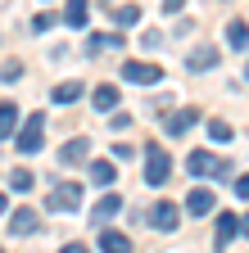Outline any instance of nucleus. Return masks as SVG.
<instances>
[{"label": "nucleus", "instance_id": "4", "mask_svg": "<svg viewBox=\"0 0 249 253\" xmlns=\"http://www.w3.org/2000/svg\"><path fill=\"white\" fill-rule=\"evenodd\" d=\"M118 73H122V82H132V86H159L163 82V68H154V63H145V59H127Z\"/></svg>", "mask_w": 249, "mask_h": 253}, {"label": "nucleus", "instance_id": "29", "mask_svg": "<svg viewBox=\"0 0 249 253\" xmlns=\"http://www.w3.org/2000/svg\"><path fill=\"white\" fill-rule=\"evenodd\" d=\"M186 9V0H163V14H181Z\"/></svg>", "mask_w": 249, "mask_h": 253}, {"label": "nucleus", "instance_id": "2", "mask_svg": "<svg viewBox=\"0 0 249 253\" xmlns=\"http://www.w3.org/2000/svg\"><path fill=\"white\" fill-rule=\"evenodd\" d=\"M46 208L50 212H77L82 208V181H59V185H50Z\"/></svg>", "mask_w": 249, "mask_h": 253}, {"label": "nucleus", "instance_id": "15", "mask_svg": "<svg viewBox=\"0 0 249 253\" xmlns=\"http://www.w3.org/2000/svg\"><path fill=\"white\" fill-rule=\"evenodd\" d=\"M96 244H100L104 253H122V249H132V240H127V235H122V231H109V226L100 231V240H96Z\"/></svg>", "mask_w": 249, "mask_h": 253}, {"label": "nucleus", "instance_id": "30", "mask_svg": "<svg viewBox=\"0 0 249 253\" xmlns=\"http://www.w3.org/2000/svg\"><path fill=\"white\" fill-rule=\"evenodd\" d=\"M245 235H249V212H245Z\"/></svg>", "mask_w": 249, "mask_h": 253}, {"label": "nucleus", "instance_id": "11", "mask_svg": "<svg viewBox=\"0 0 249 253\" xmlns=\"http://www.w3.org/2000/svg\"><path fill=\"white\" fill-rule=\"evenodd\" d=\"M195 118H199L195 109H177V113H168V122H163V126H168V136H186V131L195 126Z\"/></svg>", "mask_w": 249, "mask_h": 253}, {"label": "nucleus", "instance_id": "9", "mask_svg": "<svg viewBox=\"0 0 249 253\" xmlns=\"http://www.w3.org/2000/svg\"><path fill=\"white\" fill-rule=\"evenodd\" d=\"M41 231V217L32 212V208H18L14 217H9V235L18 240V235H37Z\"/></svg>", "mask_w": 249, "mask_h": 253}, {"label": "nucleus", "instance_id": "1", "mask_svg": "<svg viewBox=\"0 0 249 253\" xmlns=\"http://www.w3.org/2000/svg\"><path fill=\"white\" fill-rule=\"evenodd\" d=\"M186 172L199 176V181H222V176H231V163L217 158V154H208V149H195L191 158H186Z\"/></svg>", "mask_w": 249, "mask_h": 253}, {"label": "nucleus", "instance_id": "7", "mask_svg": "<svg viewBox=\"0 0 249 253\" xmlns=\"http://www.w3.org/2000/svg\"><path fill=\"white\" fill-rule=\"evenodd\" d=\"M245 231V217H236V212H217V231H213V244L217 249H227L236 235Z\"/></svg>", "mask_w": 249, "mask_h": 253}, {"label": "nucleus", "instance_id": "8", "mask_svg": "<svg viewBox=\"0 0 249 253\" xmlns=\"http://www.w3.org/2000/svg\"><path fill=\"white\" fill-rule=\"evenodd\" d=\"M213 208H217V195L208 185H195L191 195H186V212H191V217H208Z\"/></svg>", "mask_w": 249, "mask_h": 253}, {"label": "nucleus", "instance_id": "6", "mask_svg": "<svg viewBox=\"0 0 249 253\" xmlns=\"http://www.w3.org/2000/svg\"><path fill=\"white\" fill-rule=\"evenodd\" d=\"M145 221H149L154 231H163V235H172V231H177V221H181V208L163 199V204H154V208H149V217H145Z\"/></svg>", "mask_w": 249, "mask_h": 253}, {"label": "nucleus", "instance_id": "16", "mask_svg": "<svg viewBox=\"0 0 249 253\" xmlns=\"http://www.w3.org/2000/svg\"><path fill=\"white\" fill-rule=\"evenodd\" d=\"M91 100H96L100 113H113L118 109V86H96V90H91Z\"/></svg>", "mask_w": 249, "mask_h": 253}, {"label": "nucleus", "instance_id": "3", "mask_svg": "<svg viewBox=\"0 0 249 253\" xmlns=\"http://www.w3.org/2000/svg\"><path fill=\"white\" fill-rule=\"evenodd\" d=\"M172 176V158L163 154V145H145V185H168Z\"/></svg>", "mask_w": 249, "mask_h": 253}, {"label": "nucleus", "instance_id": "19", "mask_svg": "<svg viewBox=\"0 0 249 253\" xmlns=\"http://www.w3.org/2000/svg\"><path fill=\"white\" fill-rule=\"evenodd\" d=\"M86 154H91V140H68L64 149H59V158H64V163H82Z\"/></svg>", "mask_w": 249, "mask_h": 253}, {"label": "nucleus", "instance_id": "26", "mask_svg": "<svg viewBox=\"0 0 249 253\" xmlns=\"http://www.w3.org/2000/svg\"><path fill=\"white\" fill-rule=\"evenodd\" d=\"M50 27H54L50 14H37V18H32V32H50Z\"/></svg>", "mask_w": 249, "mask_h": 253}, {"label": "nucleus", "instance_id": "31", "mask_svg": "<svg viewBox=\"0 0 249 253\" xmlns=\"http://www.w3.org/2000/svg\"><path fill=\"white\" fill-rule=\"evenodd\" d=\"M245 82H249V68H245Z\"/></svg>", "mask_w": 249, "mask_h": 253}, {"label": "nucleus", "instance_id": "20", "mask_svg": "<svg viewBox=\"0 0 249 253\" xmlns=\"http://www.w3.org/2000/svg\"><path fill=\"white\" fill-rule=\"evenodd\" d=\"M64 23L68 27H86V0H68L64 5Z\"/></svg>", "mask_w": 249, "mask_h": 253}, {"label": "nucleus", "instance_id": "14", "mask_svg": "<svg viewBox=\"0 0 249 253\" xmlns=\"http://www.w3.org/2000/svg\"><path fill=\"white\" fill-rule=\"evenodd\" d=\"M122 45V32H100V37H86V54H100V50H118Z\"/></svg>", "mask_w": 249, "mask_h": 253}, {"label": "nucleus", "instance_id": "23", "mask_svg": "<svg viewBox=\"0 0 249 253\" xmlns=\"http://www.w3.org/2000/svg\"><path fill=\"white\" fill-rule=\"evenodd\" d=\"M113 23H118V27H136V23H141V5H118V9H113Z\"/></svg>", "mask_w": 249, "mask_h": 253}, {"label": "nucleus", "instance_id": "17", "mask_svg": "<svg viewBox=\"0 0 249 253\" xmlns=\"http://www.w3.org/2000/svg\"><path fill=\"white\" fill-rule=\"evenodd\" d=\"M227 45H231V50H249V27H245L240 18L227 23Z\"/></svg>", "mask_w": 249, "mask_h": 253}, {"label": "nucleus", "instance_id": "27", "mask_svg": "<svg viewBox=\"0 0 249 253\" xmlns=\"http://www.w3.org/2000/svg\"><path fill=\"white\" fill-rule=\"evenodd\" d=\"M141 45H145V50H159V45H163V37H159V32H145Z\"/></svg>", "mask_w": 249, "mask_h": 253}, {"label": "nucleus", "instance_id": "22", "mask_svg": "<svg viewBox=\"0 0 249 253\" xmlns=\"http://www.w3.org/2000/svg\"><path fill=\"white\" fill-rule=\"evenodd\" d=\"M32 185H37V176L27 172V168H14V172H9V190H18V195H27Z\"/></svg>", "mask_w": 249, "mask_h": 253}, {"label": "nucleus", "instance_id": "10", "mask_svg": "<svg viewBox=\"0 0 249 253\" xmlns=\"http://www.w3.org/2000/svg\"><path fill=\"white\" fill-rule=\"evenodd\" d=\"M186 68H191V73H208V68H217V50H213V45H195L191 54H186Z\"/></svg>", "mask_w": 249, "mask_h": 253}, {"label": "nucleus", "instance_id": "5", "mask_svg": "<svg viewBox=\"0 0 249 253\" xmlns=\"http://www.w3.org/2000/svg\"><path fill=\"white\" fill-rule=\"evenodd\" d=\"M41 136H46V113H32V118H27V122H23V131L14 136V145H18V154H37V149L46 145Z\"/></svg>", "mask_w": 249, "mask_h": 253}, {"label": "nucleus", "instance_id": "21", "mask_svg": "<svg viewBox=\"0 0 249 253\" xmlns=\"http://www.w3.org/2000/svg\"><path fill=\"white\" fill-rule=\"evenodd\" d=\"M91 185H113V163L96 158V163H91Z\"/></svg>", "mask_w": 249, "mask_h": 253}, {"label": "nucleus", "instance_id": "25", "mask_svg": "<svg viewBox=\"0 0 249 253\" xmlns=\"http://www.w3.org/2000/svg\"><path fill=\"white\" fill-rule=\"evenodd\" d=\"M0 77H5V86H14V82L23 77V63H18V59H5V73H0Z\"/></svg>", "mask_w": 249, "mask_h": 253}, {"label": "nucleus", "instance_id": "32", "mask_svg": "<svg viewBox=\"0 0 249 253\" xmlns=\"http://www.w3.org/2000/svg\"><path fill=\"white\" fill-rule=\"evenodd\" d=\"M104 5H109V0H104Z\"/></svg>", "mask_w": 249, "mask_h": 253}, {"label": "nucleus", "instance_id": "28", "mask_svg": "<svg viewBox=\"0 0 249 253\" xmlns=\"http://www.w3.org/2000/svg\"><path fill=\"white\" fill-rule=\"evenodd\" d=\"M236 199H249V172H245V176L236 181Z\"/></svg>", "mask_w": 249, "mask_h": 253}, {"label": "nucleus", "instance_id": "18", "mask_svg": "<svg viewBox=\"0 0 249 253\" xmlns=\"http://www.w3.org/2000/svg\"><path fill=\"white\" fill-rule=\"evenodd\" d=\"M82 90H86L82 82H59V86H54V104H73V100H82Z\"/></svg>", "mask_w": 249, "mask_h": 253}, {"label": "nucleus", "instance_id": "24", "mask_svg": "<svg viewBox=\"0 0 249 253\" xmlns=\"http://www.w3.org/2000/svg\"><path fill=\"white\" fill-rule=\"evenodd\" d=\"M208 136H213L217 145H227V140H231V126H227L222 118H213V122H208Z\"/></svg>", "mask_w": 249, "mask_h": 253}, {"label": "nucleus", "instance_id": "13", "mask_svg": "<svg viewBox=\"0 0 249 253\" xmlns=\"http://www.w3.org/2000/svg\"><path fill=\"white\" fill-rule=\"evenodd\" d=\"M0 136L14 145V136H18V104H0Z\"/></svg>", "mask_w": 249, "mask_h": 253}, {"label": "nucleus", "instance_id": "12", "mask_svg": "<svg viewBox=\"0 0 249 253\" xmlns=\"http://www.w3.org/2000/svg\"><path fill=\"white\" fill-rule=\"evenodd\" d=\"M118 208H122V199H118V195H104V199H100L96 208H91V221H96V226H109Z\"/></svg>", "mask_w": 249, "mask_h": 253}]
</instances>
